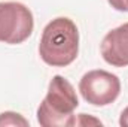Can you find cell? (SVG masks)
<instances>
[{
	"label": "cell",
	"mask_w": 128,
	"mask_h": 127,
	"mask_svg": "<svg viewBox=\"0 0 128 127\" xmlns=\"http://www.w3.org/2000/svg\"><path fill=\"white\" fill-rule=\"evenodd\" d=\"M79 54V30L67 18L58 17L49 21L40 36L39 55L52 67H66L72 64Z\"/></svg>",
	"instance_id": "obj_1"
},
{
	"label": "cell",
	"mask_w": 128,
	"mask_h": 127,
	"mask_svg": "<svg viewBox=\"0 0 128 127\" xmlns=\"http://www.w3.org/2000/svg\"><path fill=\"white\" fill-rule=\"evenodd\" d=\"M79 100L73 85L61 75H55L48 93L37 108V123L42 127H70L74 126V111Z\"/></svg>",
	"instance_id": "obj_2"
},
{
	"label": "cell",
	"mask_w": 128,
	"mask_h": 127,
	"mask_svg": "<svg viewBox=\"0 0 128 127\" xmlns=\"http://www.w3.org/2000/svg\"><path fill=\"white\" fill-rule=\"evenodd\" d=\"M34 18L32 11L20 2H0V42L18 45L33 33Z\"/></svg>",
	"instance_id": "obj_3"
},
{
	"label": "cell",
	"mask_w": 128,
	"mask_h": 127,
	"mask_svg": "<svg viewBox=\"0 0 128 127\" xmlns=\"http://www.w3.org/2000/svg\"><path fill=\"white\" fill-rule=\"evenodd\" d=\"M79 91L85 102L92 106H107L121 93V81L107 70H90L79 81Z\"/></svg>",
	"instance_id": "obj_4"
},
{
	"label": "cell",
	"mask_w": 128,
	"mask_h": 127,
	"mask_svg": "<svg viewBox=\"0 0 128 127\" xmlns=\"http://www.w3.org/2000/svg\"><path fill=\"white\" fill-rule=\"evenodd\" d=\"M103 60L113 67L128 66V23L110 30L100 45Z\"/></svg>",
	"instance_id": "obj_5"
},
{
	"label": "cell",
	"mask_w": 128,
	"mask_h": 127,
	"mask_svg": "<svg viewBox=\"0 0 128 127\" xmlns=\"http://www.w3.org/2000/svg\"><path fill=\"white\" fill-rule=\"evenodd\" d=\"M28 120H26L21 114L18 112H12V111H6L0 114V127L2 126H22L28 127Z\"/></svg>",
	"instance_id": "obj_6"
},
{
	"label": "cell",
	"mask_w": 128,
	"mask_h": 127,
	"mask_svg": "<svg viewBox=\"0 0 128 127\" xmlns=\"http://www.w3.org/2000/svg\"><path fill=\"white\" fill-rule=\"evenodd\" d=\"M88 124H100L101 126V121L86 117V114H79L74 120V126H88Z\"/></svg>",
	"instance_id": "obj_7"
},
{
	"label": "cell",
	"mask_w": 128,
	"mask_h": 127,
	"mask_svg": "<svg viewBox=\"0 0 128 127\" xmlns=\"http://www.w3.org/2000/svg\"><path fill=\"white\" fill-rule=\"evenodd\" d=\"M107 2L113 9L119 12H128V0H107Z\"/></svg>",
	"instance_id": "obj_8"
},
{
	"label": "cell",
	"mask_w": 128,
	"mask_h": 127,
	"mask_svg": "<svg viewBox=\"0 0 128 127\" xmlns=\"http://www.w3.org/2000/svg\"><path fill=\"white\" fill-rule=\"evenodd\" d=\"M119 124L122 127H128V106L121 112V117H119Z\"/></svg>",
	"instance_id": "obj_9"
}]
</instances>
